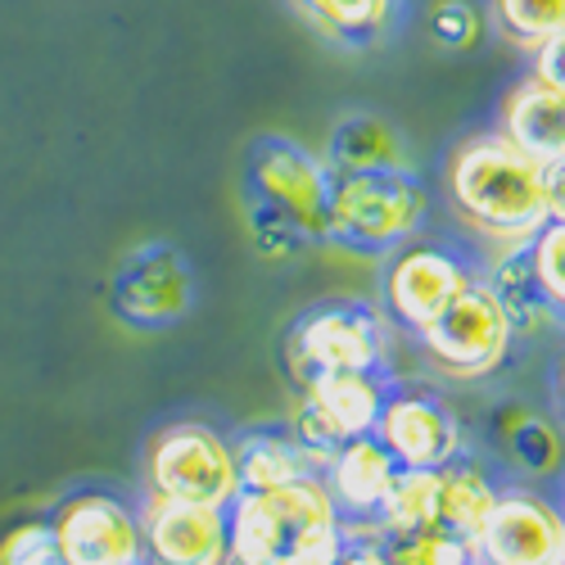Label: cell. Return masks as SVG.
<instances>
[{
	"instance_id": "obj_1",
	"label": "cell",
	"mask_w": 565,
	"mask_h": 565,
	"mask_svg": "<svg viewBox=\"0 0 565 565\" xmlns=\"http://www.w3.org/2000/svg\"><path fill=\"white\" fill-rule=\"evenodd\" d=\"M561 168L565 163H543L515 150L502 131H484L452 150L448 195L489 241L521 245L547 217H561Z\"/></svg>"
},
{
	"instance_id": "obj_12",
	"label": "cell",
	"mask_w": 565,
	"mask_h": 565,
	"mask_svg": "<svg viewBox=\"0 0 565 565\" xmlns=\"http://www.w3.org/2000/svg\"><path fill=\"white\" fill-rule=\"evenodd\" d=\"M466 286L470 271L457 254L439 245H403L385 267V308L403 331L420 335Z\"/></svg>"
},
{
	"instance_id": "obj_5",
	"label": "cell",
	"mask_w": 565,
	"mask_h": 565,
	"mask_svg": "<svg viewBox=\"0 0 565 565\" xmlns=\"http://www.w3.org/2000/svg\"><path fill=\"white\" fill-rule=\"evenodd\" d=\"M146 484L154 498L172 502H200L226 507L241 493V470H235V448L226 435L181 420L150 439L146 448Z\"/></svg>"
},
{
	"instance_id": "obj_2",
	"label": "cell",
	"mask_w": 565,
	"mask_h": 565,
	"mask_svg": "<svg viewBox=\"0 0 565 565\" xmlns=\"http://www.w3.org/2000/svg\"><path fill=\"white\" fill-rule=\"evenodd\" d=\"M430 213V195L407 168L398 172H331L326 191V231L331 241L385 254L407 245Z\"/></svg>"
},
{
	"instance_id": "obj_6",
	"label": "cell",
	"mask_w": 565,
	"mask_h": 565,
	"mask_svg": "<svg viewBox=\"0 0 565 565\" xmlns=\"http://www.w3.org/2000/svg\"><path fill=\"white\" fill-rule=\"evenodd\" d=\"M390 385L381 371H326L303 385L299 412L290 420V435L303 444V452L326 470L331 452L358 435H371L375 416L385 407Z\"/></svg>"
},
{
	"instance_id": "obj_7",
	"label": "cell",
	"mask_w": 565,
	"mask_h": 565,
	"mask_svg": "<svg viewBox=\"0 0 565 565\" xmlns=\"http://www.w3.org/2000/svg\"><path fill=\"white\" fill-rule=\"evenodd\" d=\"M51 534L64 565H140V521L118 493L86 489L64 498Z\"/></svg>"
},
{
	"instance_id": "obj_22",
	"label": "cell",
	"mask_w": 565,
	"mask_h": 565,
	"mask_svg": "<svg viewBox=\"0 0 565 565\" xmlns=\"http://www.w3.org/2000/svg\"><path fill=\"white\" fill-rule=\"evenodd\" d=\"M381 552L390 556V565H476V543H466L439 525L385 534Z\"/></svg>"
},
{
	"instance_id": "obj_24",
	"label": "cell",
	"mask_w": 565,
	"mask_h": 565,
	"mask_svg": "<svg viewBox=\"0 0 565 565\" xmlns=\"http://www.w3.org/2000/svg\"><path fill=\"white\" fill-rule=\"evenodd\" d=\"M303 10L331 36L366 41V36H375L390 23L394 0H303Z\"/></svg>"
},
{
	"instance_id": "obj_25",
	"label": "cell",
	"mask_w": 565,
	"mask_h": 565,
	"mask_svg": "<svg viewBox=\"0 0 565 565\" xmlns=\"http://www.w3.org/2000/svg\"><path fill=\"white\" fill-rule=\"evenodd\" d=\"M498 23L507 36H515L521 45H543L547 36L565 32V0H493Z\"/></svg>"
},
{
	"instance_id": "obj_13",
	"label": "cell",
	"mask_w": 565,
	"mask_h": 565,
	"mask_svg": "<svg viewBox=\"0 0 565 565\" xmlns=\"http://www.w3.org/2000/svg\"><path fill=\"white\" fill-rule=\"evenodd\" d=\"M185 303H191V276L172 249H146L131 258L114 286L118 317L136 326H168L185 312Z\"/></svg>"
},
{
	"instance_id": "obj_26",
	"label": "cell",
	"mask_w": 565,
	"mask_h": 565,
	"mask_svg": "<svg viewBox=\"0 0 565 565\" xmlns=\"http://www.w3.org/2000/svg\"><path fill=\"white\" fill-rule=\"evenodd\" d=\"M525 258H530V271L539 280L543 299L561 312V303H565V267H561V258H565V226H561V217H547L530 235V241H525Z\"/></svg>"
},
{
	"instance_id": "obj_11",
	"label": "cell",
	"mask_w": 565,
	"mask_h": 565,
	"mask_svg": "<svg viewBox=\"0 0 565 565\" xmlns=\"http://www.w3.org/2000/svg\"><path fill=\"white\" fill-rule=\"evenodd\" d=\"M140 521V565H222L226 561V507L146 498Z\"/></svg>"
},
{
	"instance_id": "obj_32",
	"label": "cell",
	"mask_w": 565,
	"mask_h": 565,
	"mask_svg": "<svg viewBox=\"0 0 565 565\" xmlns=\"http://www.w3.org/2000/svg\"><path fill=\"white\" fill-rule=\"evenodd\" d=\"M335 565H390V556L381 552V543H344Z\"/></svg>"
},
{
	"instance_id": "obj_30",
	"label": "cell",
	"mask_w": 565,
	"mask_h": 565,
	"mask_svg": "<svg viewBox=\"0 0 565 565\" xmlns=\"http://www.w3.org/2000/svg\"><path fill=\"white\" fill-rule=\"evenodd\" d=\"M435 36L444 45H470L480 36V19L476 10L466 6V0H444V6L435 10Z\"/></svg>"
},
{
	"instance_id": "obj_4",
	"label": "cell",
	"mask_w": 565,
	"mask_h": 565,
	"mask_svg": "<svg viewBox=\"0 0 565 565\" xmlns=\"http://www.w3.org/2000/svg\"><path fill=\"white\" fill-rule=\"evenodd\" d=\"M416 340L435 371L452 375V381H480V375H493L507 362L515 331L489 280L470 276V286Z\"/></svg>"
},
{
	"instance_id": "obj_28",
	"label": "cell",
	"mask_w": 565,
	"mask_h": 565,
	"mask_svg": "<svg viewBox=\"0 0 565 565\" xmlns=\"http://www.w3.org/2000/svg\"><path fill=\"white\" fill-rule=\"evenodd\" d=\"M0 565H64L51 521H23L6 543H0Z\"/></svg>"
},
{
	"instance_id": "obj_14",
	"label": "cell",
	"mask_w": 565,
	"mask_h": 565,
	"mask_svg": "<svg viewBox=\"0 0 565 565\" xmlns=\"http://www.w3.org/2000/svg\"><path fill=\"white\" fill-rule=\"evenodd\" d=\"M498 131L515 150H525L543 163H565V90H556L539 77H525L502 100Z\"/></svg>"
},
{
	"instance_id": "obj_23",
	"label": "cell",
	"mask_w": 565,
	"mask_h": 565,
	"mask_svg": "<svg viewBox=\"0 0 565 565\" xmlns=\"http://www.w3.org/2000/svg\"><path fill=\"white\" fill-rule=\"evenodd\" d=\"M267 498H271L280 525H286L290 534H295V530H317V525H335V521H340L335 498H331V489H326L321 476H299V480H290V484L271 489Z\"/></svg>"
},
{
	"instance_id": "obj_20",
	"label": "cell",
	"mask_w": 565,
	"mask_h": 565,
	"mask_svg": "<svg viewBox=\"0 0 565 565\" xmlns=\"http://www.w3.org/2000/svg\"><path fill=\"white\" fill-rule=\"evenodd\" d=\"M407 168L394 127L381 118H344L331 136V172H398Z\"/></svg>"
},
{
	"instance_id": "obj_10",
	"label": "cell",
	"mask_w": 565,
	"mask_h": 565,
	"mask_svg": "<svg viewBox=\"0 0 565 565\" xmlns=\"http://www.w3.org/2000/svg\"><path fill=\"white\" fill-rule=\"evenodd\" d=\"M371 439L381 444L394 466H420V470H444L461 457V426L448 403L435 394H385V407L375 416Z\"/></svg>"
},
{
	"instance_id": "obj_27",
	"label": "cell",
	"mask_w": 565,
	"mask_h": 565,
	"mask_svg": "<svg viewBox=\"0 0 565 565\" xmlns=\"http://www.w3.org/2000/svg\"><path fill=\"white\" fill-rule=\"evenodd\" d=\"M507 452L521 461L530 476H547V470L556 466V435H552V426L547 420H539V416H515L511 426H507Z\"/></svg>"
},
{
	"instance_id": "obj_33",
	"label": "cell",
	"mask_w": 565,
	"mask_h": 565,
	"mask_svg": "<svg viewBox=\"0 0 565 565\" xmlns=\"http://www.w3.org/2000/svg\"><path fill=\"white\" fill-rule=\"evenodd\" d=\"M222 565H290L286 556H271V561H235V556H226Z\"/></svg>"
},
{
	"instance_id": "obj_3",
	"label": "cell",
	"mask_w": 565,
	"mask_h": 565,
	"mask_svg": "<svg viewBox=\"0 0 565 565\" xmlns=\"http://www.w3.org/2000/svg\"><path fill=\"white\" fill-rule=\"evenodd\" d=\"M390 358V321L366 303H321L295 321L286 340V362L295 385L326 371H381Z\"/></svg>"
},
{
	"instance_id": "obj_8",
	"label": "cell",
	"mask_w": 565,
	"mask_h": 565,
	"mask_svg": "<svg viewBox=\"0 0 565 565\" xmlns=\"http://www.w3.org/2000/svg\"><path fill=\"white\" fill-rule=\"evenodd\" d=\"M249 181L263 213L286 217L308 241L326 231V191H331V168L312 159L295 140H263L249 159Z\"/></svg>"
},
{
	"instance_id": "obj_31",
	"label": "cell",
	"mask_w": 565,
	"mask_h": 565,
	"mask_svg": "<svg viewBox=\"0 0 565 565\" xmlns=\"http://www.w3.org/2000/svg\"><path fill=\"white\" fill-rule=\"evenodd\" d=\"M561 55H565V32H561V36H547L543 45H534V73H530V77H539V82H547V86L565 90Z\"/></svg>"
},
{
	"instance_id": "obj_29",
	"label": "cell",
	"mask_w": 565,
	"mask_h": 565,
	"mask_svg": "<svg viewBox=\"0 0 565 565\" xmlns=\"http://www.w3.org/2000/svg\"><path fill=\"white\" fill-rule=\"evenodd\" d=\"M344 552V534H340V521L335 525H317V530H295L286 539V556L290 565H335Z\"/></svg>"
},
{
	"instance_id": "obj_9",
	"label": "cell",
	"mask_w": 565,
	"mask_h": 565,
	"mask_svg": "<svg viewBox=\"0 0 565 565\" xmlns=\"http://www.w3.org/2000/svg\"><path fill=\"white\" fill-rule=\"evenodd\" d=\"M565 530L539 489H502L476 539V565H561Z\"/></svg>"
},
{
	"instance_id": "obj_16",
	"label": "cell",
	"mask_w": 565,
	"mask_h": 565,
	"mask_svg": "<svg viewBox=\"0 0 565 565\" xmlns=\"http://www.w3.org/2000/svg\"><path fill=\"white\" fill-rule=\"evenodd\" d=\"M231 448H235V470H241V489L249 493H271L299 476H321L317 461L303 452V444L290 430H249Z\"/></svg>"
},
{
	"instance_id": "obj_21",
	"label": "cell",
	"mask_w": 565,
	"mask_h": 565,
	"mask_svg": "<svg viewBox=\"0 0 565 565\" xmlns=\"http://www.w3.org/2000/svg\"><path fill=\"white\" fill-rule=\"evenodd\" d=\"M435 507H439V470L398 466L385 498H381L375 521H381L385 534H403V530L435 525Z\"/></svg>"
},
{
	"instance_id": "obj_17",
	"label": "cell",
	"mask_w": 565,
	"mask_h": 565,
	"mask_svg": "<svg viewBox=\"0 0 565 565\" xmlns=\"http://www.w3.org/2000/svg\"><path fill=\"white\" fill-rule=\"evenodd\" d=\"M498 498V484L489 480V470L480 461H448L439 470V507H435V525L466 539V543H476L480 530H484V515Z\"/></svg>"
},
{
	"instance_id": "obj_18",
	"label": "cell",
	"mask_w": 565,
	"mask_h": 565,
	"mask_svg": "<svg viewBox=\"0 0 565 565\" xmlns=\"http://www.w3.org/2000/svg\"><path fill=\"white\" fill-rule=\"evenodd\" d=\"M489 286H493L498 303L507 308V321H511V331H515V335H539V331H547V326L561 321V312L543 299L539 280H534V271H530L525 241H521V245H511V249L502 254V263L493 267V280H489Z\"/></svg>"
},
{
	"instance_id": "obj_15",
	"label": "cell",
	"mask_w": 565,
	"mask_h": 565,
	"mask_svg": "<svg viewBox=\"0 0 565 565\" xmlns=\"http://www.w3.org/2000/svg\"><path fill=\"white\" fill-rule=\"evenodd\" d=\"M394 470H398L394 457L375 444L371 435H358V439L340 444L331 452V461H326V470H321L326 489H331V498H335L340 521L381 511V498H385V489L394 480Z\"/></svg>"
},
{
	"instance_id": "obj_19",
	"label": "cell",
	"mask_w": 565,
	"mask_h": 565,
	"mask_svg": "<svg viewBox=\"0 0 565 565\" xmlns=\"http://www.w3.org/2000/svg\"><path fill=\"white\" fill-rule=\"evenodd\" d=\"M290 530L280 525V515L267 493L241 489L226 502V556L235 561H271L286 552Z\"/></svg>"
}]
</instances>
